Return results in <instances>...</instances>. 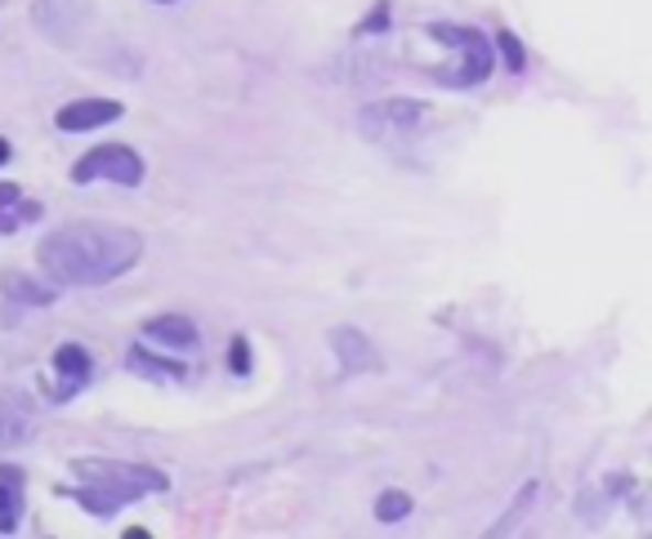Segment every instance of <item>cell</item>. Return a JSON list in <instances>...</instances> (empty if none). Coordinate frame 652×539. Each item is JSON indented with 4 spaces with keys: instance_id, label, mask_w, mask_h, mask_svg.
I'll return each instance as SVG.
<instances>
[{
    "instance_id": "obj_13",
    "label": "cell",
    "mask_w": 652,
    "mask_h": 539,
    "mask_svg": "<svg viewBox=\"0 0 652 539\" xmlns=\"http://www.w3.org/2000/svg\"><path fill=\"white\" fill-rule=\"evenodd\" d=\"M130 371L134 375H143V380H188V366H180V362H166V356H148L139 343L130 348Z\"/></svg>"
},
{
    "instance_id": "obj_14",
    "label": "cell",
    "mask_w": 652,
    "mask_h": 539,
    "mask_svg": "<svg viewBox=\"0 0 652 539\" xmlns=\"http://www.w3.org/2000/svg\"><path fill=\"white\" fill-rule=\"evenodd\" d=\"M406 513H412V495H406V491H384V495L376 499V521H384V526L402 521Z\"/></svg>"
},
{
    "instance_id": "obj_15",
    "label": "cell",
    "mask_w": 652,
    "mask_h": 539,
    "mask_svg": "<svg viewBox=\"0 0 652 539\" xmlns=\"http://www.w3.org/2000/svg\"><path fill=\"white\" fill-rule=\"evenodd\" d=\"M19 517H23V495H19V486H6V482H0V535H14V530H19Z\"/></svg>"
},
{
    "instance_id": "obj_10",
    "label": "cell",
    "mask_w": 652,
    "mask_h": 539,
    "mask_svg": "<svg viewBox=\"0 0 652 539\" xmlns=\"http://www.w3.org/2000/svg\"><path fill=\"white\" fill-rule=\"evenodd\" d=\"M143 339L166 343V348H175V352H193V348L202 343V330H197V321H193V317L166 312V317H152V321L143 326Z\"/></svg>"
},
{
    "instance_id": "obj_9",
    "label": "cell",
    "mask_w": 652,
    "mask_h": 539,
    "mask_svg": "<svg viewBox=\"0 0 652 539\" xmlns=\"http://www.w3.org/2000/svg\"><path fill=\"white\" fill-rule=\"evenodd\" d=\"M54 375H58V388H54V402H67V397H76L80 388L90 384V375H95V356L80 348V343H58V352H54Z\"/></svg>"
},
{
    "instance_id": "obj_11",
    "label": "cell",
    "mask_w": 652,
    "mask_h": 539,
    "mask_svg": "<svg viewBox=\"0 0 652 539\" xmlns=\"http://www.w3.org/2000/svg\"><path fill=\"white\" fill-rule=\"evenodd\" d=\"M32 437V406L14 393H0V451L23 446Z\"/></svg>"
},
{
    "instance_id": "obj_17",
    "label": "cell",
    "mask_w": 652,
    "mask_h": 539,
    "mask_svg": "<svg viewBox=\"0 0 652 539\" xmlns=\"http://www.w3.org/2000/svg\"><path fill=\"white\" fill-rule=\"evenodd\" d=\"M228 371L241 375V380L251 375V339L247 334H232V343H228Z\"/></svg>"
},
{
    "instance_id": "obj_12",
    "label": "cell",
    "mask_w": 652,
    "mask_h": 539,
    "mask_svg": "<svg viewBox=\"0 0 652 539\" xmlns=\"http://www.w3.org/2000/svg\"><path fill=\"white\" fill-rule=\"evenodd\" d=\"M0 290H6L10 304H23V308H45V304L58 299V286H45V282H36L28 273H6L0 277Z\"/></svg>"
},
{
    "instance_id": "obj_6",
    "label": "cell",
    "mask_w": 652,
    "mask_h": 539,
    "mask_svg": "<svg viewBox=\"0 0 652 539\" xmlns=\"http://www.w3.org/2000/svg\"><path fill=\"white\" fill-rule=\"evenodd\" d=\"M425 103L421 99H384L376 108L362 112V130L376 139V143H393V139H412L421 125H425Z\"/></svg>"
},
{
    "instance_id": "obj_8",
    "label": "cell",
    "mask_w": 652,
    "mask_h": 539,
    "mask_svg": "<svg viewBox=\"0 0 652 539\" xmlns=\"http://www.w3.org/2000/svg\"><path fill=\"white\" fill-rule=\"evenodd\" d=\"M121 112H126V103H117V99H76V103L58 108L54 125L63 134H86V130H104V125L121 121Z\"/></svg>"
},
{
    "instance_id": "obj_18",
    "label": "cell",
    "mask_w": 652,
    "mask_h": 539,
    "mask_svg": "<svg viewBox=\"0 0 652 539\" xmlns=\"http://www.w3.org/2000/svg\"><path fill=\"white\" fill-rule=\"evenodd\" d=\"M376 32H389V0H380V6L358 23V36H376Z\"/></svg>"
},
{
    "instance_id": "obj_4",
    "label": "cell",
    "mask_w": 652,
    "mask_h": 539,
    "mask_svg": "<svg viewBox=\"0 0 652 539\" xmlns=\"http://www.w3.org/2000/svg\"><path fill=\"white\" fill-rule=\"evenodd\" d=\"M143 156L134 152V147H126V143H104V147H95L90 156H80L76 165H72V184H95V178H112V184H121V188H139L143 184Z\"/></svg>"
},
{
    "instance_id": "obj_22",
    "label": "cell",
    "mask_w": 652,
    "mask_h": 539,
    "mask_svg": "<svg viewBox=\"0 0 652 539\" xmlns=\"http://www.w3.org/2000/svg\"><path fill=\"white\" fill-rule=\"evenodd\" d=\"M156 6H175V0H156Z\"/></svg>"
},
{
    "instance_id": "obj_5",
    "label": "cell",
    "mask_w": 652,
    "mask_h": 539,
    "mask_svg": "<svg viewBox=\"0 0 652 539\" xmlns=\"http://www.w3.org/2000/svg\"><path fill=\"white\" fill-rule=\"evenodd\" d=\"M90 19H95V0H36L32 6V23L54 45H76L86 36Z\"/></svg>"
},
{
    "instance_id": "obj_7",
    "label": "cell",
    "mask_w": 652,
    "mask_h": 539,
    "mask_svg": "<svg viewBox=\"0 0 652 539\" xmlns=\"http://www.w3.org/2000/svg\"><path fill=\"white\" fill-rule=\"evenodd\" d=\"M332 352H336L345 380H349V375H367V371H371V375L384 371L376 343H371L362 330H354V326H336V330H332Z\"/></svg>"
},
{
    "instance_id": "obj_2",
    "label": "cell",
    "mask_w": 652,
    "mask_h": 539,
    "mask_svg": "<svg viewBox=\"0 0 652 539\" xmlns=\"http://www.w3.org/2000/svg\"><path fill=\"white\" fill-rule=\"evenodd\" d=\"M76 473V491L72 499L80 508H90L95 517H112L117 508L143 499V495H161L171 491V477L161 469H148V464H117V460H76L72 464Z\"/></svg>"
},
{
    "instance_id": "obj_1",
    "label": "cell",
    "mask_w": 652,
    "mask_h": 539,
    "mask_svg": "<svg viewBox=\"0 0 652 539\" xmlns=\"http://www.w3.org/2000/svg\"><path fill=\"white\" fill-rule=\"evenodd\" d=\"M36 258L54 286H108L143 258V237L121 223L80 219L54 228L36 245Z\"/></svg>"
},
{
    "instance_id": "obj_16",
    "label": "cell",
    "mask_w": 652,
    "mask_h": 539,
    "mask_svg": "<svg viewBox=\"0 0 652 539\" xmlns=\"http://www.w3.org/2000/svg\"><path fill=\"white\" fill-rule=\"evenodd\" d=\"M497 54L506 58V67H510V72H523V67H528V50H523L519 32H510V28H501V32H497Z\"/></svg>"
},
{
    "instance_id": "obj_20",
    "label": "cell",
    "mask_w": 652,
    "mask_h": 539,
    "mask_svg": "<svg viewBox=\"0 0 652 539\" xmlns=\"http://www.w3.org/2000/svg\"><path fill=\"white\" fill-rule=\"evenodd\" d=\"M0 482H6V486H19V491H23V473H19V469H10V464H0Z\"/></svg>"
},
{
    "instance_id": "obj_21",
    "label": "cell",
    "mask_w": 652,
    "mask_h": 539,
    "mask_svg": "<svg viewBox=\"0 0 652 539\" xmlns=\"http://www.w3.org/2000/svg\"><path fill=\"white\" fill-rule=\"evenodd\" d=\"M0 165H10V139H0Z\"/></svg>"
},
{
    "instance_id": "obj_3",
    "label": "cell",
    "mask_w": 652,
    "mask_h": 539,
    "mask_svg": "<svg viewBox=\"0 0 652 539\" xmlns=\"http://www.w3.org/2000/svg\"><path fill=\"white\" fill-rule=\"evenodd\" d=\"M430 41L447 45L452 50V63L447 67H434V80L447 85V89H469V85H482L497 67V50L482 32L474 28H460V23H434L425 28Z\"/></svg>"
},
{
    "instance_id": "obj_19",
    "label": "cell",
    "mask_w": 652,
    "mask_h": 539,
    "mask_svg": "<svg viewBox=\"0 0 652 539\" xmlns=\"http://www.w3.org/2000/svg\"><path fill=\"white\" fill-rule=\"evenodd\" d=\"M10 206H19V188L14 184H0V210H10Z\"/></svg>"
}]
</instances>
